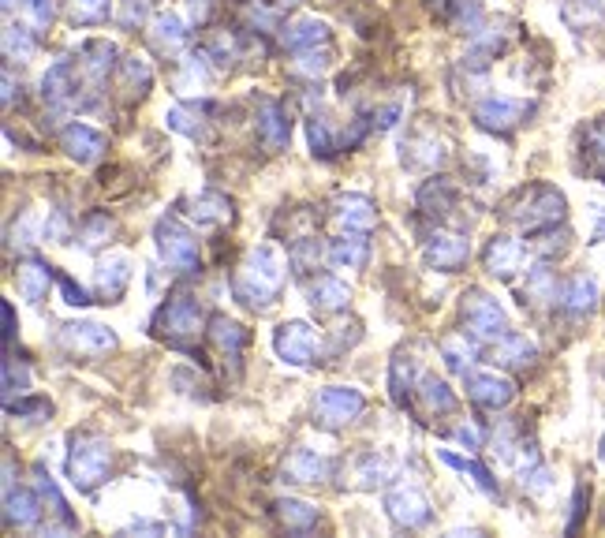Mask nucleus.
Returning <instances> with one entry per match:
<instances>
[{
  "label": "nucleus",
  "mask_w": 605,
  "mask_h": 538,
  "mask_svg": "<svg viewBox=\"0 0 605 538\" xmlns=\"http://www.w3.org/2000/svg\"><path fill=\"white\" fill-rule=\"evenodd\" d=\"M109 468V449L101 441H75V453H71V482L79 490H94L105 479Z\"/></svg>",
  "instance_id": "f257e3e1"
},
{
  "label": "nucleus",
  "mask_w": 605,
  "mask_h": 538,
  "mask_svg": "<svg viewBox=\"0 0 605 538\" xmlns=\"http://www.w3.org/2000/svg\"><path fill=\"white\" fill-rule=\"evenodd\" d=\"M243 281H254L251 292H243V296H251L247 303H269V296L281 288V262L273 258V251H258L243 273Z\"/></svg>",
  "instance_id": "f03ea898"
},
{
  "label": "nucleus",
  "mask_w": 605,
  "mask_h": 538,
  "mask_svg": "<svg viewBox=\"0 0 605 538\" xmlns=\"http://www.w3.org/2000/svg\"><path fill=\"white\" fill-rule=\"evenodd\" d=\"M527 113H531V105H523V101L490 98L475 109V120H479V128H486V131H512Z\"/></svg>",
  "instance_id": "7ed1b4c3"
},
{
  "label": "nucleus",
  "mask_w": 605,
  "mask_h": 538,
  "mask_svg": "<svg viewBox=\"0 0 605 538\" xmlns=\"http://www.w3.org/2000/svg\"><path fill=\"white\" fill-rule=\"evenodd\" d=\"M314 411H318V419L329 426L348 423L355 411H363V397H359V393H348V389H329V393L318 397Z\"/></svg>",
  "instance_id": "20e7f679"
},
{
  "label": "nucleus",
  "mask_w": 605,
  "mask_h": 538,
  "mask_svg": "<svg viewBox=\"0 0 605 538\" xmlns=\"http://www.w3.org/2000/svg\"><path fill=\"white\" fill-rule=\"evenodd\" d=\"M277 352L303 367V363H310V352H314V333H310L307 326H299V322L281 326V333H277Z\"/></svg>",
  "instance_id": "39448f33"
},
{
  "label": "nucleus",
  "mask_w": 605,
  "mask_h": 538,
  "mask_svg": "<svg viewBox=\"0 0 605 538\" xmlns=\"http://www.w3.org/2000/svg\"><path fill=\"white\" fill-rule=\"evenodd\" d=\"M467 311H471V326H475L479 337H501V329H505V314L497 311V303H490L486 296H471Z\"/></svg>",
  "instance_id": "423d86ee"
},
{
  "label": "nucleus",
  "mask_w": 605,
  "mask_h": 538,
  "mask_svg": "<svg viewBox=\"0 0 605 538\" xmlns=\"http://www.w3.org/2000/svg\"><path fill=\"white\" fill-rule=\"evenodd\" d=\"M64 146L71 150V157L94 161V157H101V150H105V139H101L94 128H86V124H71V128L64 131Z\"/></svg>",
  "instance_id": "0eeeda50"
},
{
  "label": "nucleus",
  "mask_w": 605,
  "mask_h": 538,
  "mask_svg": "<svg viewBox=\"0 0 605 538\" xmlns=\"http://www.w3.org/2000/svg\"><path fill=\"white\" fill-rule=\"evenodd\" d=\"M161 251H165V258H169L172 266L180 269H195L198 262V247L191 236H183V232H176V228H161Z\"/></svg>",
  "instance_id": "6e6552de"
},
{
  "label": "nucleus",
  "mask_w": 605,
  "mask_h": 538,
  "mask_svg": "<svg viewBox=\"0 0 605 538\" xmlns=\"http://www.w3.org/2000/svg\"><path fill=\"white\" fill-rule=\"evenodd\" d=\"M471 397L486 404V408H505L508 400H512V385L505 378H493V374H479V378H471Z\"/></svg>",
  "instance_id": "1a4fd4ad"
},
{
  "label": "nucleus",
  "mask_w": 605,
  "mask_h": 538,
  "mask_svg": "<svg viewBox=\"0 0 605 538\" xmlns=\"http://www.w3.org/2000/svg\"><path fill=\"white\" fill-rule=\"evenodd\" d=\"M64 340L75 352H105V348L116 344L113 333H105L101 326H68L64 329Z\"/></svg>",
  "instance_id": "9d476101"
},
{
  "label": "nucleus",
  "mask_w": 605,
  "mask_h": 538,
  "mask_svg": "<svg viewBox=\"0 0 605 538\" xmlns=\"http://www.w3.org/2000/svg\"><path fill=\"white\" fill-rule=\"evenodd\" d=\"M389 512H393L400 524H408V527H419L426 516H430V512H426L423 494H415V490H400V494L389 497Z\"/></svg>",
  "instance_id": "9b49d317"
},
{
  "label": "nucleus",
  "mask_w": 605,
  "mask_h": 538,
  "mask_svg": "<svg viewBox=\"0 0 605 538\" xmlns=\"http://www.w3.org/2000/svg\"><path fill=\"white\" fill-rule=\"evenodd\" d=\"M71 90H75V83H71V64L68 60H60L57 68L45 71L42 79V94L49 105H64V101H71Z\"/></svg>",
  "instance_id": "f8f14e48"
},
{
  "label": "nucleus",
  "mask_w": 605,
  "mask_h": 538,
  "mask_svg": "<svg viewBox=\"0 0 605 538\" xmlns=\"http://www.w3.org/2000/svg\"><path fill=\"white\" fill-rule=\"evenodd\" d=\"M329 38V30H325V23H318V19H299L296 27L284 34V45L288 49H310V45H318Z\"/></svg>",
  "instance_id": "ddd939ff"
},
{
  "label": "nucleus",
  "mask_w": 605,
  "mask_h": 538,
  "mask_svg": "<svg viewBox=\"0 0 605 538\" xmlns=\"http://www.w3.org/2000/svg\"><path fill=\"white\" fill-rule=\"evenodd\" d=\"M516 262H520V243H512V240H493L490 243V251H486V266H490L493 273L508 277V273L516 269Z\"/></svg>",
  "instance_id": "4468645a"
},
{
  "label": "nucleus",
  "mask_w": 605,
  "mask_h": 538,
  "mask_svg": "<svg viewBox=\"0 0 605 538\" xmlns=\"http://www.w3.org/2000/svg\"><path fill=\"white\" fill-rule=\"evenodd\" d=\"M594 299H598V284L591 277H576V281L568 284V292H564V307L572 314H583L594 307Z\"/></svg>",
  "instance_id": "2eb2a0df"
},
{
  "label": "nucleus",
  "mask_w": 605,
  "mask_h": 538,
  "mask_svg": "<svg viewBox=\"0 0 605 538\" xmlns=\"http://www.w3.org/2000/svg\"><path fill=\"white\" fill-rule=\"evenodd\" d=\"M467 258V243L456 240V236H441V240L430 247V262H437V269H456Z\"/></svg>",
  "instance_id": "dca6fc26"
},
{
  "label": "nucleus",
  "mask_w": 605,
  "mask_h": 538,
  "mask_svg": "<svg viewBox=\"0 0 605 538\" xmlns=\"http://www.w3.org/2000/svg\"><path fill=\"white\" fill-rule=\"evenodd\" d=\"M161 318L172 326V333H195L198 329V307L191 299H176V303H169Z\"/></svg>",
  "instance_id": "f3484780"
},
{
  "label": "nucleus",
  "mask_w": 605,
  "mask_h": 538,
  "mask_svg": "<svg viewBox=\"0 0 605 538\" xmlns=\"http://www.w3.org/2000/svg\"><path fill=\"white\" fill-rule=\"evenodd\" d=\"M127 277H131V269H127L124 258H113V262H105V266H101V273H98V288H101V296L116 299V296H120V292H124Z\"/></svg>",
  "instance_id": "a211bd4d"
},
{
  "label": "nucleus",
  "mask_w": 605,
  "mask_h": 538,
  "mask_svg": "<svg viewBox=\"0 0 605 538\" xmlns=\"http://www.w3.org/2000/svg\"><path fill=\"white\" fill-rule=\"evenodd\" d=\"M262 135H266L269 146H281V142L288 139V120H284L277 101H266V113H262Z\"/></svg>",
  "instance_id": "6ab92c4d"
},
{
  "label": "nucleus",
  "mask_w": 605,
  "mask_h": 538,
  "mask_svg": "<svg viewBox=\"0 0 605 538\" xmlns=\"http://www.w3.org/2000/svg\"><path fill=\"white\" fill-rule=\"evenodd\" d=\"M344 299H348V292L333 277H322V284L314 288V307H322V311H337V307H344Z\"/></svg>",
  "instance_id": "aec40b11"
},
{
  "label": "nucleus",
  "mask_w": 605,
  "mask_h": 538,
  "mask_svg": "<svg viewBox=\"0 0 605 538\" xmlns=\"http://www.w3.org/2000/svg\"><path fill=\"white\" fill-rule=\"evenodd\" d=\"M322 471H325V464L310 453H296V460L288 464V475H292L296 482H318L322 479Z\"/></svg>",
  "instance_id": "412c9836"
},
{
  "label": "nucleus",
  "mask_w": 605,
  "mask_h": 538,
  "mask_svg": "<svg viewBox=\"0 0 605 538\" xmlns=\"http://www.w3.org/2000/svg\"><path fill=\"white\" fill-rule=\"evenodd\" d=\"M154 42L161 45V49H180V42H183V27H180V19L176 15H161L157 19V30H154Z\"/></svg>",
  "instance_id": "4be33fe9"
},
{
  "label": "nucleus",
  "mask_w": 605,
  "mask_h": 538,
  "mask_svg": "<svg viewBox=\"0 0 605 538\" xmlns=\"http://www.w3.org/2000/svg\"><path fill=\"white\" fill-rule=\"evenodd\" d=\"M49 277H53V269L49 266H27V269H19V281H23V292H27L30 299H38L42 296V288L49 284Z\"/></svg>",
  "instance_id": "5701e85b"
},
{
  "label": "nucleus",
  "mask_w": 605,
  "mask_h": 538,
  "mask_svg": "<svg viewBox=\"0 0 605 538\" xmlns=\"http://www.w3.org/2000/svg\"><path fill=\"white\" fill-rule=\"evenodd\" d=\"M284 516V524L292 527H310L314 520H318V512L310 509V505H299V501H284V505H277Z\"/></svg>",
  "instance_id": "b1692460"
},
{
  "label": "nucleus",
  "mask_w": 605,
  "mask_h": 538,
  "mask_svg": "<svg viewBox=\"0 0 605 538\" xmlns=\"http://www.w3.org/2000/svg\"><path fill=\"white\" fill-rule=\"evenodd\" d=\"M109 15V0H75V23H101Z\"/></svg>",
  "instance_id": "393cba45"
},
{
  "label": "nucleus",
  "mask_w": 605,
  "mask_h": 538,
  "mask_svg": "<svg viewBox=\"0 0 605 538\" xmlns=\"http://www.w3.org/2000/svg\"><path fill=\"white\" fill-rule=\"evenodd\" d=\"M4 49H8V57H15V53H19V60H27L30 53H34V38H30L27 30L12 27L8 34H4Z\"/></svg>",
  "instance_id": "a878e982"
},
{
  "label": "nucleus",
  "mask_w": 605,
  "mask_h": 538,
  "mask_svg": "<svg viewBox=\"0 0 605 538\" xmlns=\"http://www.w3.org/2000/svg\"><path fill=\"white\" fill-rule=\"evenodd\" d=\"M531 355H535V348L527 344L523 337H508V344L501 348V363H531Z\"/></svg>",
  "instance_id": "bb28decb"
},
{
  "label": "nucleus",
  "mask_w": 605,
  "mask_h": 538,
  "mask_svg": "<svg viewBox=\"0 0 605 538\" xmlns=\"http://www.w3.org/2000/svg\"><path fill=\"white\" fill-rule=\"evenodd\" d=\"M310 142H314V154L329 157L333 154V142H329V128H325V120H310Z\"/></svg>",
  "instance_id": "cd10ccee"
},
{
  "label": "nucleus",
  "mask_w": 605,
  "mask_h": 538,
  "mask_svg": "<svg viewBox=\"0 0 605 538\" xmlns=\"http://www.w3.org/2000/svg\"><path fill=\"white\" fill-rule=\"evenodd\" d=\"M333 258H337V262H344V266H359V262L366 258V243L363 240L340 243L337 251H333Z\"/></svg>",
  "instance_id": "c85d7f7f"
},
{
  "label": "nucleus",
  "mask_w": 605,
  "mask_h": 538,
  "mask_svg": "<svg viewBox=\"0 0 605 538\" xmlns=\"http://www.w3.org/2000/svg\"><path fill=\"white\" fill-rule=\"evenodd\" d=\"M53 15H57V4H53V0H34V27L38 30L49 27Z\"/></svg>",
  "instance_id": "c756f323"
},
{
  "label": "nucleus",
  "mask_w": 605,
  "mask_h": 538,
  "mask_svg": "<svg viewBox=\"0 0 605 538\" xmlns=\"http://www.w3.org/2000/svg\"><path fill=\"white\" fill-rule=\"evenodd\" d=\"M583 512H587V486H579V490H576V501H572V520H568V531H576L579 520H583Z\"/></svg>",
  "instance_id": "7c9ffc66"
},
{
  "label": "nucleus",
  "mask_w": 605,
  "mask_h": 538,
  "mask_svg": "<svg viewBox=\"0 0 605 538\" xmlns=\"http://www.w3.org/2000/svg\"><path fill=\"white\" fill-rule=\"evenodd\" d=\"M60 288H64V299H68L71 307H86V303H90L83 288H75V284H71L68 277H60Z\"/></svg>",
  "instance_id": "2f4dec72"
},
{
  "label": "nucleus",
  "mask_w": 605,
  "mask_h": 538,
  "mask_svg": "<svg viewBox=\"0 0 605 538\" xmlns=\"http://www.w3.org/2000/svg\"><path fill=\"white\" fill-rule=\"evenodd\" d=\"M602 460H605V438H602Z\"/></svg>",
  "instance_id": "473e14b6"
}]
</instances>
